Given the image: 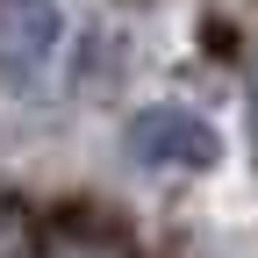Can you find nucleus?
<instances>
[{
    "label": "nucleus",
    "instance_id": "obj_3",
    "mask_svg": "<svg viewBox=\"0 0 258 258\" xmlns=\"http://www.w3.org/2000/svg\"><path fill=\"white\" fill-rule=\"evenodd\" d=\"M0 258H29V208L0 201Z\"/></svg>",
    "mask_w": 258,
    "mask_h": 258
},
{
    "label": "nucleus",
    "instance_id": "obj_2",
    "mask_svg": "<svg viewBox=\"0 0 258 258\" xmlns=\"http://www.w3.org/2000/svg\"><path fill=\"white\" fill-rule=\"evenodd\" d=\"M64 64V15L57 0H0V86L15 101L43 108Z\"/></svg>",
    "mask_w": 258,
    "mask_h": 258
},
{
    "label": "nucleus",
    "instance_id": "obj_1",
    "mask_svg": "<svg viewBox=\"0 0 258 258\" xmlns=\"http://www.w3.org/2000/svg\"><path fill=\"white\" fill-rule=\"evenodd\" d=\"M122 158L137 172H215L222 165V129L179 101H151L122 122Z\"/></svg>",
    "mask_w": 258,
    "mask_h": 258
},
{
    "label": "nucleus",
    "instance_id": "obj_4",
    "mask_svg": "<svg viewBox=\"0 0 258 258\" xmlns=\"http://www.w3.org/2000/svg\"><path fill=\"white\" fill-rule=\"evenodd\" d=\"M101 8H144V0H101Z\"/></svg>",
    "mask_w": 258,
    "mask_h": 258
}]
</instances>
